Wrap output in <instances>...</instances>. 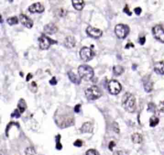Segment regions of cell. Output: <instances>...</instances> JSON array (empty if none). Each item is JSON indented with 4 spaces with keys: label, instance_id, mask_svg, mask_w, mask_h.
Masks as SVG:
<instances>
[{
    "label": "cell",
    "instance_id": "1",
    "mask_svg": "<svg viewBox=\"0 0 164 155\" xmlns=\"http://www.w3.org/2000/svg\"><path fill=\"white\" fill-rule=\"evenodd\" d=\"M69 107H62L61 110H58L56 112L55 122L58 126L61 128L73 125L74 123L73 113L70 110H67Z\"/></svg>",
    "mask_w": 164,
    "mask_h": 155
},
{
    "label": "cell",
    "instance_id": "2",
    "mask_svg": "<svg viewBox=\"0 0 164 155\" xmlns=\"http://www.w3.org/2000/svg\"><path fill=\"white\" fill-rule=\"evenodd\" d=\"M122 105L125 110L130 113L134 112L136 110V99L130 92H126L122 99Z\"/></svg>",
    "mask_w": 164,
    "mask_h": 155
},
{
    "label": "cell",
    "instance_id": "3",
    "mask_svg": "<svg viewBox=\"0 0 164 155\" xmlns=\"http://www.w3.org/2000/svg\"><path fill=\"white\" fill-rule=\"evenodd\" d=\"M78 73L81 79L85 81L90 80L94 76V72L93 69L87 65H81L78 67Z\"/></svg>",
    "mask_w": 164,
    "mask_h": 155
},
{
    "label": "cell",
    "instance_id": "4",
    "mask_svg": "<svg viewBox=\"0 0 164 155\" xmlns=\"http://www.w3.org/2000/svg\"><path fill=\"white\" fill-rule=\"evenodd\" d=\"M85 96L90 101H94V100L98 99L102 95L101 90L99 89L98 87L96 85L92 86L89 87V89H87L85 90Z\"/></svg>",
    "mask_w": 164,
    "mask_h": 155
},
{
    "label": "cell",
    "instance_id": "5",
    "mask_svg": "<svg viewBox=\"0 0 164 155\" xmlns=\"http://www.w3.org/2000/svg\"><path fill=\"white\" fill-rule=\"evenodd\" d=\"M130 32V28L128 25L119 24L115 27V33L117 37L119 39L126 38Z\"/></svg>",
    "mask_w": 164,
    "mask_h": 155
},
{
    "label": "cell",
    "instance_id": "6",
    "mask_svg": "<svg viewBox=\"0 0 164 155\" xmlns=\"http://www.w3.org/2000/svg\"><path fill=\"white\" fill-rule=\"evenodd\" d=\"M39 43L40 48L43 50L48 49L51 44L57 43V41L50 39L44 34H42V35L39 38Z\"/></svg>",
    "mask_w": 164,
    "mask_h": 155
},
{
    "label": "cell",
    "instance_id": "7",
    "mask_svg": "<svg viewBox=\"0 0 164 155\" xmlns=\"http://www.w3.org/2000/svg\"><path fill=\"white\" fill-rule=\"evenodd\" d=\"M94 52L91 48L88 47L82 48L80 51V55L81 60L84 62H89L94 56Z\"/></svg>",
    "mask_w": 164,
    "mask_h": 155
},
{
    "label": "cell",
    "instance_id": "8",
    "mask_svg": "<svg viewBox=\"0 0 164 155\" xmlns=\"http://www.w3.org/2000/svg\"><path fill=\"white\" fill-rule=\"evenodd\" d=\"M108 89L110 94L116 95L121 91L122 86L118 81L116 80H112L109 81L108 84Z\"/></svg>",
    "mask_w": 164,
    "mask_h": 155
},
{
    "label": "cell",
    "instance_id": "9",
    "mask_svg": "<svg viewBox=\"0 0 164 155\" xmlns=\"http://www.w3.org/2000/svg\"><path fill=\"white\" fill-rule=\"evenodd\" d=\"M152 32L153 37L157 40L162 43H164V29L161 25H157L154 26L152 29Z\"/></svg>",
    "mask_w": 164,
    "mask_h": 155
},
{
    "label": "cell",
    "instance_id": "10",
    "mask_svg": "<svg viewBox=\"0 0 164 155\" xmlns=\"http://www.w3.org/2000/svg\"><path fill=\"white\" fill-rule=\"evenodd\" d=\"M86 32L90 37L94 39H98L102 35V32L101 30L91 26H89L87 28Z\"/></svg>",
    "mask_w": 164,
    "mask_h": 155
},
{
    "label": "cell",
    "instance_id": "11",
    "mask_svg": "<svg viewBox=\"0 0 164 155\" xmlns=\"http://www.w3.org/2000/svg\"><path fill=\"white\" fill-rule=\"evenodd\" d=\"M143 86L144 89L145 91L146 92H151L153 90V82L151 79V77L149 76H146L144 77L143 80Z\"/></svg>",
    "mask_w": 164,
    "mask_h": 155
},
{
    "label": "cell",
    "instance_id": "12",
    "mask_svg": "<svg viewBox=\"0 0 164 155\" xmlns=\"http://www.w3.org/2000/svg\"><path fill=\"white\" fill-rule=\"evenodd\" d=\"M28 10L31 13H42L44 11V7L40 2L35 3L30 5L28 8Z\"/></svg>",
    "mask_w": 164,
    "mask_h": 155
},
{
    "label": "cell",
    "instance_id": "13",
    "mask_svg": "<svg viewBox=\"0 0 164 155\" xmlns=\"http://www.w3.org/2000/svg\"><path fill=\"white\" fill-rule=\"evenodd\" d=\"M19 19L20 21V23H22L25 27L30 29L32 28L34 25V21L32 19H31L29 17L25 14H20L19 16Z\"/></svg>",
    "mask_w": 164,
    "mask_h": 155
},
{
    "label": "cell",
    "instance_id": "14",
    "mask_svg": "<svg viewBox=\"0 0 164 155\" xmlns=\"http://www.w3.org/2000/svg\"><path fill=\"white\" fill-rule=\"evenodd\" d=\"M58 30V28L57 26L53 23H49L44 26V32L49 34V35H53L55 34Z\"/></svg>",
    "mask_w": 164,
    "mask_h": 155
},
{
    "label": "cell",
    "instance_id": "15",
    "mask_svg": "<svg viewBox=\"0 0 164 155\" xmlns=\"http://www.w3.org/2000/svg\"><path fill=\"white\" fill-rule=\"evenodd\" d=\"M76 39L74 37L69 36L67 37L64 40V45L67 48H73L75 46Z\"/></svg>",
    "mask_w": 164,
    "mask_h": 155
},
{
    "label": "cell",
    "instance_id": "16",
    "mask_svg": "<svg viewBox=\"0 0 164 155\" xmlns=\"http://www.w3.org/2000/svg\"><path fill=\"white\" fill-rule=\"evenodd\" d=\"M154 71L156 73L161 75H164V62H158L156 63L154 67Z\"/></svg>",
    "mask_w": 164,
    "mask_h": 155
},
{
    "label": "cell",
    "instance_id": "17",
    "mask_svg": "<svg viewBox=\"0 0 164 155\" xmlns=\"http://www.w3.org/2000/svg\"><path fill=\"white\" fill-rule=\"evenodd\" d=\"M68 75V77L69 78V80H71V81H72L74 84H76V85H80V83H81V78H79L76 74H75L73 71H69L67 73Z\"/></svg>",
    "mask_w": 164,
    "mask_h": 155
},
{
    "label": "cell",
    "instance_id": "18",
    "mask_svg": "<svg viewBox=\"0 0 164 155\" xmlns=\"http://www.w3.org/2000/svg\"><path fill=\"white\" fill-rule=\"evenodd\" d=\"M80 131L82 133H92L93 131V125L91 122H85L80 128Z\"/></svg>",
    "mask_w": 164,
    "mask_h": 155
},
{
    "label": "cell",
    "instance_id": "19",
    "mask_svg": "<svg viewBox=\"0 0 164 155\" xmlns=\"http://www.w3.org/2000/svg\"><path fill=\"white\" fill-rule=\"evenodd\" d=\"M72 4L76 10H81L85 6V2L83 0H73Z\"/></svg>",
    "mask_w": 164,
    "mask_h": 155
},
{
    "label": "cell",
    "instance_id": "20",
    "mask_svg": "<svg viewBox=\"0 0 164 155\" xmlns=\"http://www.w3.org/2000/svg\"><path fill=\"white\" fill-rule=\"evenodd\" d=\"M131 140L134 144H140L142 142V136L139 133H135L131 135Z\"/></svg>",
    "mask_w": 164,
    "mask_h": 155
},
{
    "label": "cell",
    "instance_id": "21",
    "mask_svg": "<svg viewBox=\"0 0 164 155\" xmlns=\"http://www.w3.org/2000/svg\"><path fill=\"white\" fill-rule=\"evenodd\" d=\"M125 69L124 67L121 66H115L113 67V73L115 76H119L124 73Z\"/></svg>",
    "mask_w": 164,
    "mask_h": 155
},
{
    "label": "cell",
    "instance_id": "22",
    "mask_svg": "<svg viewBox=\"0 0 164 155\" xmlns=\"http://www.w3.org/2000/svg\"><path fill=\"white\" fill-rule=\"evenodd\" d=\"M17 107H18L20 113H23L25 111V110L26 108V103L23 99H20L19 100V101L18 103V105H17Z\"/></svg>",
    "mask_w": 164,
    "mask_h": 155
},
{
    "label": "cell",
    "instance_id": "23",
    "mask_svg": "<svg viewBox=\"0 0 164 155\" xmlns=\"http://www.w3.org/2000/svg\"><path fill=\"white\" fill-rule=\"evenodd\" d=\"M158 123H159V119L157 117L153 116L150 118L149 126L151 127H155L157 125H158Z\"/></svg>",
    "mask_w": 164,
    "mask_h": 155
},
{
    "label": "cell",
    "instance_id": "24",
    "mask_svg": "<svg viewBox=\"0 0 164 155\" xmlns=\"http://www.w3.org/2000/svg\"><path fill=\"white\" fill-rule=\"evenodd\" d=\"M7 22L8 23L9 25H17V24H18V19L16 16H14L12 17H9L7 19Z\"/></svg>",
    "mask_w": 164,
    "mask_h": 155
},
{
    "label": "cell",
    "instance_id": "25",
    "mask_svg": "<svg viewBox=\"0 0 164 155\" xmlns=\"http://www.w3.org/2000/svg\"><path fill=\"white\" fill-rule=\"evenodd\" d=\"M36 154V151L33 147H28L25 150L26 155H35Z\"/></svg>",
    "mask_w": 164,
    "mask_h": 155
},
{
    "label": "cell",
    "instance_id": "26",
    "mask_svg": "<svg viewBox=\"0 0 164 155\" xmlns=\"http://www.w3.org/2000/svg\"><path fill=\"white\" fill-rule=\"evenodd\" d=\"M60 135H58L57 137H56V149H57L58 150H61L62 149V145L61 143H60Z\"/></svg>",
    "mask_w": 164,
    "mask_h": 155
},
{
    "label": "cell",
    "instance_id": "27",
    "mask_svg": "<svg viewBox=\"0 0 164 155\" xmlns=\"http://www.w3.org/2000/svg\"><path fill=\"white\" fill-rule=\"evenodd\" d=\"M156 109H157V107L156 105L154 104L153 103H150L148 104V110L149 112H153V113H155L156 112Z\"/></svg>",
    "mask_w": 164,
    "mask_h": 155
},
{
    "label": "cell",
    "instance_id": "28",
    "mask_svg": "<svg viewBox=\"0 0 164 155\" xmlns=\"http://www.w3.org/2000/svg\"><path fill=\"white\" fill-rule=\"evenodd\" d=\"M86 155H99V154L96 150L94 149H90L86 152Z\"/></svg>",
    "mask_w": 164,
    "mask_h": 155
},
{
    "label": "cell",
    "instance_id": "29",
    "mask_svg": "<svg viewBox=\"0 0 164 155\" xmlns=\"http://www.w3.org/2000/svg\"><path fill=\"white\" fill-rule=\"evenodd\" d=\"M20 116V113L19 112V110H18L17 109H16L14 112L11 114V117H16V118H19Z\"/></svg>",
    "mask_w": 164,
    "mask_h": 155
},
{
    "label": "cell",
    "instance_id": "30",
    "mask_svg": "<svg viewBox=\"0 0 164 155\" xmlns=\"http://www.w3.org/2000/svg\"><path fill=\"white\" fill-rule=\"evenodd\" d=\"M31 90L33 92H37V84L35 82V81H32V84H31Z\"/></svg>",
    "mask_w": 164,
    "mask_h": 155
},
{
    "label": "cell",
    "instance_id": "31",
    "mask_svg": "<svg viewBox=\"0 0 164 155\" xmlns=\"http://www.w3.org/2000/svg\"><path fill=\"white\" fill-rule=\"evenodd\" d=\"M74 146H76V147H81L82 145H83V142L81 140H76L75 142H74Z\"/></svg>",
    "mask_w": 164,
    "mask_h": 155
},
{
    "label": "cell",
    "instance_id": "32",
    "mask_svg": "<svg viewBox=\"0 0 164 155\" xmlns=\"http://www.w3.org/2000/svg\"><path fill=\"white\" fill-rule=\"evenodd\" d=\"M158 110L160 112L164 113V101L160 103V104L158 105Z\"/></svg>",
    "mask_w": 164,
    "mask_h": 155
},
{
    "label": "cell",
    "instance_id": "33",
    "mask_svg": "<svg viewBox=\"0 0 164 155\" xmlns=\"http://www.w3.org/2000/svg\"><path fill=\"white\" fill-rule=\"evenodd\" d=\"M123 12H124L125 13H126L127 15H128L130 16L132 15V13H131V12L130 11V9H129L128 5H126L125 6V7L124 8V9H123Z\"/></svg>",
    "mask_w": 164,
    "mask_h": 155
},
{
    "label": "cell",
    "instance_id": "34",
    "mask_svg": "<svg viewBox=\"0 0 164 155\" xmlns=\"http://www.w3.org/2000/svg\"><path fill=\"white\" fill-rule=\"evenodd\" d=\"M49 84L51 85H57V80H56V78L55 76H53L52 78H51L49 80Z\"/></svg>",
    "mask_w": 164,
    "mask_h": 155
},
{
    "label": "cell",
    "instance_id": "35",
    "mask_svg": "<svg viewBox=\"0 0 164 155\" xmlns=\"http://www.w3.org/2000/svg\"><path fill=\"white\" fill-rule=\"evenodd\" d=\"M139 43L140 45H144L146 43V37H140L139 39Z\"/></svg>",
    "mask_w": 164,
    "mask_h": 155
},
{
    "label": "cell",
    "instance_id": "36",
    "mask_svg": "<svg viewBox=\"0 0 164 155\" xmlns=\"http://www.w3.org/2000/svg\"><path fill=\"white\" fill-rule=\"evenodd\" d=\"M134 12H135L136 15L139 16L141 14V12H142V9H141L140 7H137V8H135L134 9Z\"/></svg>",
    "mask_w": 164,
    "mask_h": 155
},
{
    "label": "cell",
    "instance_id": "37",
    "mask_svg": "<svg viewBox=\"0 0 164 155\" xmlns=\"http://www.w3.org/2000/svg\"><path fill=\"white\" fill-rule=\"evenodd\" d=\"M113 155H128L125 152L122 151H116Z\"/></svg>",
    "mask_w": 164,
    "mask_h": 155
},
{
    "label": "cell",
    "instance_id": "38",
    "mask_svg": "<svg viewBox=\"0 0 164 155\" xmlns=\"http://www.w3.org/2000/svg\"><path fill=\"white\" fill-rule=\"evenodd\" d=\"M115 146H116V144H115V142H114V141H111V142H110V144H109L108 148H109V149H110L111 151H112V149H113V148H114Z\"/></svg>",
    "mask_w": 164,
    "mask_h": 155
},
{
    "label": "cell",
    "instance_id": "39",
    "mask_svg": "<svg viewBox=\"0 0 164 155\" xmlns=\"http://www.w3.org/2000/svg\"><path fill=\"white\" fill-rule=\"evenodd\" d=\"M80 108H81V105L80 104L78 105H76L75 107V112L76 113H79L80 111Z\"/></svg>",
    "mask_w": 164,
    "mask_h": 155
},
{
    "label": "cell",
    "instance_id": "40",
    "mask_svg": "<svg viewBox=\"0 0 164 155\" xmlns=\"http://www.w3.org/2000/svg\"><path fill=\"white\" fill-rule=\"evenodd\" d=\"M114 130L117 132V133H119V126H118V125L117 123H114Z\"/></svg>",
    "mask_w": 164,
    "mask_h": 155
},
{
    "label": "cell",
    "instance_id": "41",
    "mask_svg": "<svg viewBox=\"0 0 164 155\" xmlns=\"http://www.w3.org/2000/svg\"><path fill=\"white\" fill-rule=\"evenodd\" d=\"M32 78V75L30 74V73H28V75L26 76V81H28Z\"/></svg>",
    "mask_w": 164,
    "mask_h": 155
},
{
    "label": "cell",
    "instance_id": "42",
    "mask_svg": "<svg viewBox=\"0 0 164 155\" xmlns=\"http://www.w3.org/2000/svg\"><path fill=\"white\" fill-rule=\"evenodd\" d=\"M130 46H131V47L133 48V47H134V45H133L132 43H128L125 48H126V49H128V48H129Z\"/></svg>",
    "mask_w": 164,
    "mask_h": 155
},
{
    "label": "cell",
    "instance_id": "43",
    "mask_svg": "<svg viewBox=\"0 0 164 155\" xmlns=\"http://www.w3.org/2000/svg\"><path fill=\"white\" fill-rule=\"evenodd\" d=\"M135 67H137V66H135V65H133V67H133V70H135Z\"/></svg>",
    "mask_w": 164,
    "mask_h": 155
}]
</instances>
